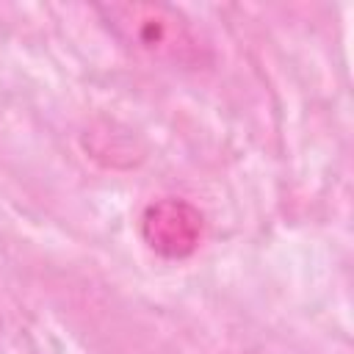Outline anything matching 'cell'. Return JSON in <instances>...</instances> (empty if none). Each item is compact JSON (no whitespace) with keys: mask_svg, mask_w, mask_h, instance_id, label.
<instances>
[{"mask_svg":"<svg viewBox=\"0 0 354 354\" xmlns=\"http://www.w3.org/2000/svg\"><path fill=\"white\" fill-rule=\"evenodd\" d=\"M105 28L136 55L166 66H199L205 50L185 14L169 3H100Z\"/></svg>","mask_w":354,"mask_h":354,"instance_id":"obj_1","label":"cell"},{"mask_svg":"<svg viewBox=\"0 0 354 354\" xmlns=\"http://www.w3.org/2000/svg\"><path fill=\"white\" fill-rule=\"evenodd\" d=\"M202 235H205V216L188 199L160 196L149 202L141 213L144 243L166 260L191 257L199 249Z\"/></svg>","mask_w":354,"mask_h":354,"instance_id":"obj_2","label":"cell"}]
</instances>
